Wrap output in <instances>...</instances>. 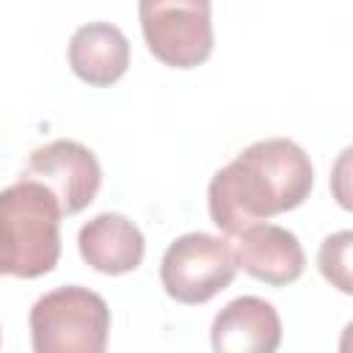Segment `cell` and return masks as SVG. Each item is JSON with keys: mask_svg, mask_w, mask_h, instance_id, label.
<instances>
[{"mask_svg": "<svg viewBox=\"0 0 353 353\" xmlns=\"http://www.w3.org/2000/svg\"><path fill=\"white\" fill-rule=\"evenodd\" d=\"M312 185L309 154L290 138H265L212 174L207 188L210 218L223 234L234 237L245 226L301 207Z\"/></svg>", "mask_w": 353, "mask_h": 353, "instance_id": "obj_1", "label": "cell"}, {"mask_svg": "<svg viewBox=\"0 0 353 353\" xmlns=\"http://www.w3.org/2000/svg\"><path fill=\"white\" fill-rule=\"evenodd\" d=\"M61 207L47 188L17 179L0 190V276L39 279L61 256Z\"/></svg>", "mask_w": 353, "mask_h": 353, "instance_id": "obj_2", "label": "cell"}, {"mask_svg": "<svg viewBox=\"0 0 353 353\" xmlns=\"http://www.w3.org/2000/svg\"><path fill=\"white\" fill-rule=\"evenodd\" d=\"M108 334L105 298L80 284L50 290L30 309L33 353H108Z\"/></svg>", "mask_w": 353, "mask_h": 353, "instance_id": "obj_3", "label": "cell"}, {"mask_svg": "<svg viewBox=\"0 0 353 353\" xmlns=\"http://www.w3.org/2000/svg\"><path fill=\"white\" fill-rule=\"evenodd\" d=\"M234 273L237 265L232 243L207 232H188L176 237L160 262L163 290L185 306L207 303L234 281Z\"/></svg>", "mask_w": 353, "mask_h": 353, "instance_id": "obj_4", "label": "cell"}, {"mask_svg": "<svg viewBox=\"0 0 353 353\" xmlns=\"http://www.w3.org/2000/svg\"><path fill=\"white\" fill-rule=\"evenodd\" d=\"M207 0H143L138 6L149 52L174 69H193L212 52V17Z\"/></svg>", "mask_w": 353, "mask_h": 353, "instance_id": "obj_5", "label": "cell"}, {"mask_svg": "<svg viewBox=\"0 0 353 353\" xmlns=\"http://www.w3.org/2000/svg\"><path fill=\"white\" fill-rule=\"evenodd\" d=\"M19 179L39 182L52 193L61 215H74L97 199L102 185V168L88 146L58 138L30 152Z\"/></svg>", "mask_w": 353, "mask_h": 353, "instance_id": "obj_6", "label": "cell"}, {"mask_svg": "<svg viewBox=\"0 0 353 353\" xmlns=\"http://www.w3.org/2000/svg\"><path fill=\"white\" fill-rule=\"evenodd\" d=\"M232 256L237 268L270 287H287L298 281L306 265L298 237L276 223H254L237 232Z\"/></svg>", "mask_w": 353, "mask_h": 353, "instance_id": "obj_7", "label": "cell"}, {"mask_svg": "<svg viewBox=\"0 0 353 353\" xmlns=\"http://www.w3.org/2000/svg\"><path fill=\"white\" fill-rule=\"evenodd\" d=\"M210 342L212 353H276L281 345V317L265 298L240 295L215 314Z\"/></svg>", "mask_w": 353, "mask_h": 353, "instance_id": "obj_8", "label": "cell"}, {"mask_svg": "<svg viewBox=\"0 0 353 353\" xmlns=\"http://www.w3.org/2000/svg\"><path fill=\"white\" fill-rule=\"evenodd\" d=\"M77 248L88 268L108 276H121L143 262L146 240L127 215L99 212L80 229Z\"/></svg>", "mask_w": 353, "mask_h": 353, "instance_id": "obj_9", "label": "cell"}, {"mask_svg": "<svg viewBox=\"0 0 353 353\" xmlns=\"http://www.w3.org/2000/svg\"><path fill=\"white\" fill-rule=\"evenodd\" d=\"M69 66L88 85H113L130 66V41L113 22H88L69 39Z\"/></svg>", "mask_w": 353, "mask_h": 353, "instance_id": "obj_10", "label": "cell"}, {"mask_svg": "<svg viewBox=\"0 0 353 353\" xmlns=\"http://www.w3.org/2000/svg\"><path fill=\"white\" fill-rule=\"evenodd\" d=\"M350 248H353V232L342 229L336 234H328L320 245L317 254V265L325 281H331V287H336L339 292L350 295L353 292V281H350Z\"/></svg>", "mask_w": 353, "mask_h": 353, "instance_id": "obj_11", "label": "cell"}]
</instances>
